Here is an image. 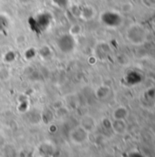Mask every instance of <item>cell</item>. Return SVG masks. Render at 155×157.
I'll return each instance as SVG.
<instances>
[{
	"label": "cell",
	"instance_id": "5",
	"mask_svg": "<svg viewBox=\"0 0 155 157\" xmlns=\"http://www.w3.org/2000/svg\"><path fill=\"white\" fill-rule=\"evenodd\" d=\"M51 3L59 8H67L70 5V0H50Z\"/></svg>",
	"mask_w": 155,
	"mask_h": 157
},
{
	"label": "cell",
	"instance_id": "2",
	"mask_svg": "<svg viewBox=\"0 0 155 157\" xmlns=\"http://www.w3.org/2000/svg\"><path fill=\"white\" fill-rule=\"evenodd\" d=\"M57 48L63 54L72 53L77 46V40L75 36L71 33H65L59 36L57 39Z\"/></svg>",
	"mask_w": 155,
	"mask_h": 157
},
{
	"label": "cell",
	"instance_id": "4",
	"mask_svg": "<svg viewBox=\"0 0 155 157\" xmlns=\"http://www.w3.org/2000/svg\"><path fill=\"white\" fill-rule=\"evenodd\" d=\"M8 27H9V18L4 14H0V33L6 31Z\"/></svg>",
	"mask_w": 155,
	"mask_h": 157
},
{
	"label": "cell",
	"instance_id": "3",
	"mask_svg": "<svg viewBox=\"0 0 155 157\" xmlns=\"http://www.w3.org/2000/svg\"><path fill=\"white\" fill-rule=\"evenodd\" d=\"M95 16V10L90 6H84L80 8V17L84 20H89Z\"/></svg>",
	"mask_w": 155,
	"mask_h": 157
},
{
	"label": "cell",
	"instance_id": "6",
	"mask_svg": "<svg viewBox=\"0 0 155 157\" xmlns=\"http://www.w3.org/2000/svg\"><path fill=\"white\" fill-rule=\"evenodd\" d=\"M0 1H1V0H0Z\"/></svg>",
	"mask_w": 155,
	"mask_h": 157
},
{
	"label": "cell",
	"instance_id": "1",
	"mask_svg": "<svg viewBox=\"0 0 155 157\" xmlns=\"http://www.w3.org/2000/svg\"><path fill=\"white\" fill-rule=\"evenodd\" d=\"M53 21V17L48 12H40L37 14L35 17H32L28 20L29 28L37 32H43L48 29V28L51 26Z\"/></svg>",
	"mask_w": 155,
	"mask_h": 157
}]
</instances>
